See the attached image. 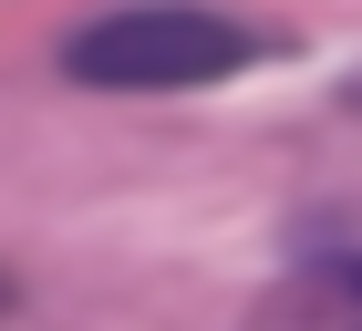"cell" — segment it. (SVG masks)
<instances>
[{
  "label": "cell",
  "instance_id": "6da1fadb",
  "mask_svg": "<svg viewBox=\"0 0 362 331\" xmlns=\"http://www.w3.org/2000/svg\"><path fill=\"white\" fill-rule=\"evenodd\" d=\"M259 42L218 11H187V0H145V11H104L62 42V73L104 83V93H197V83H228Z\"/></svg>",
  "mask_w": 362,
  "mask_h": 331
},
{
  "label": "cell",
  "instance_id": "7a4b0ae2",
  "mask_svg": "<svg viewBox=\"0 0 362 331\" xmlns=\"http://www.w3.org/2000/svg\"><path fill=\"white\" fill-rule=\"evenodd\" d=\"M352 301H362V259H352Z\"/></svg>",
  "mask_w": 362,
  "mask_h": 331
}]
</instances>
